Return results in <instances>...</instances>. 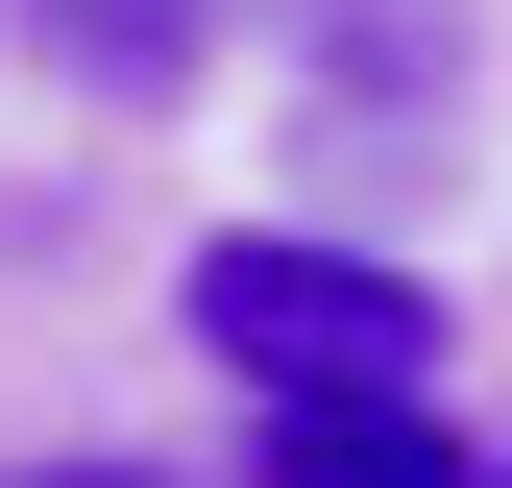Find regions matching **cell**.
Segmentation results:
<instances>
[{"label": "cell", "instance_id": "6da1fadb", "mask_svg": "<svg viewBox=\"0 0 512 488\" xmlns=\"http://www.w3.org/2000/svg\"><path fill=\"white\" fill-rule=\"evenodd\" d=\"M171 318H196V366H244L269 415L439 391V269H391V244H317V220H220L196 269H171Z\"/></svg>", "mask_w": 512, "mask_h": 488}, {"label": "cell", "instance_id": "7a4b0ae2", "mask_svg": "<svg viewBox=\"0 0 512 488\" xmlns=\"http://www.w3.org/2000/svg\"><path fill=\"white\" fill-rule=\"evenodd\" d=\"M244 488H488V464L439 440V391H342V415H269Z\"/></svg>", "mask_w": 512, "mask_h": 488}, {"label": "cell", "instance_id": "3957f363", "mask_svg": "<svg viewBox=\"0 0 512 488\" xmlns=\"http://www.w3.org/2000/svg\"><path fill=\"white\" fill-rule=\"evenodd\" d=\"M196 25H220V0H25V49H49V74H98V98H171V74H196Z\"/></svg>", "mask_w": 512, "mask_h": 488}, {"label": "cell", "instance_id": "277c9868", "mask_svg": "<svg viewBox=\"0 0 512 488\" xmlns=\"http://www.w3.org/2000/svg\"><path fill=\"white\" fill-rule=\"evenodd\" d=\"M0 488H147V464H0Z\"/></svg>", "mask_w": 512, "mask_h": 488}, {"label": "cell", "instance_id": "5b68a950", "mask_svg": "<svg viewBox=\"0 0 512 488\" xmlns=\"http://www.w3.org/2000/svg\"><path fill=\"white\" fill-rule=\"evenodd\" d=\"M488 488H512V464H488Z\"/></svg>", "mask_w": 512, "mask_h": 488}]
</instances>
